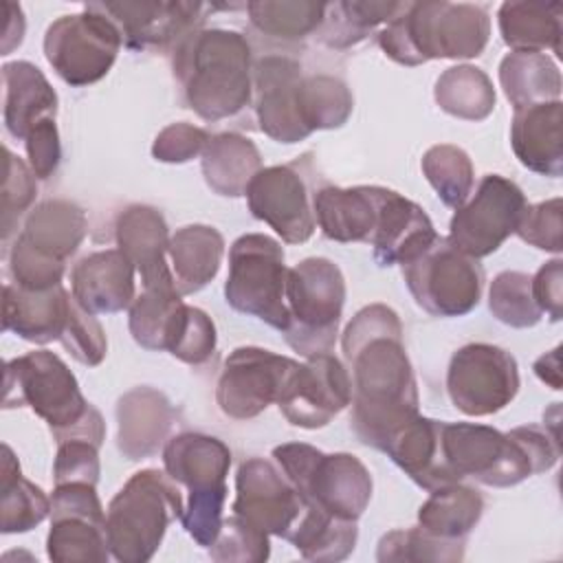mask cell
I'll list each match as a JSON object with an SVG mask.
<instances>
[{"mask_svg": "<svg viewBox=\"0 0 563 563\" xmlns=\"http://www.w3.org/2000/svg\"><path fill=\"white\" fill-rule=\"evenodd\" d=\"M341 347L352 369L350 427L365 446L383 451L418 416L420 402L396 310L385 303L361 308L345 325Z\"/></svg>", "mask_w": 563, "mask_h": 563, "instance_id": "cell-1", "label": "cell"}, {"mask_svg": "<svg viewBox=\"0 0 563 563\" xmlns=\"http://www.w3.org/2000/svg\"><path fill=\"white\" fill-rule=\"evenodd\" d=\"M172 53V68L183 101L200 119H229L251 106V46L240 31L196 29Z\"/></svg>", "mask_w": 563, "mask_h": 563, "instance_id": "cell-2", "label": "cell"}, {"mask_svg": "<svg viewBox=\"0 0 563 563\" xmlns=\"http://www.w3.org/2000/svg\"><path fill=\"white\" fill-rule=\"evenodd\" d=\"M490 35L484 7L471 2H402L396 18L378 33L389 59L420 66L431 59H471L482 55Z\"/></svg>", "mask_w": 563, "mask_h": 563, "instance_id": "cell-3", "label": "cell"}, {"mask_svg": "<svg viewBox=\"0 0 563 563\" xmlns=\"http://www.w3.org/2000/svg\"><path fill=\"white\" fill-rule=\"evenodd\" d=\"M4 407H29L40 416L53 440L81 438L101 446L106 422L84 398L75 374L48 350H33L4 365Z\"/></svg>", "mask_w": 563, "mask_h": 563, "instance_id": "cell-4", "label": "cell"}, {"mask_svg": "<svg viewBox=\"0 0 563 563\" xmlns=\"http://www.w3.org/2000/svg\"><path fill=\"white\" fill-rule=\"evenodd\" d=\"M183 495L167 471H136L110 499L106 534L121 563H145L163 543L172 521L183 517Z\"/></svg>", "mask_w": 563, "mask_h": 563, "instance_id": "cell-5", "label": "cell"}, {"mask_svg": "<svg viewBox=\"0 0 563 563\" xmlns=\"http://www.w3.org/2000/svg\"><path fill=\"white\" fill-rule=\"evenodd\" d=\"M163 466L176 484L189 490V501L180 517L185 532L198 545L209 548L220 532L229 493V446L213 435L185 431L163 446Z\"/></svg>", "mask_w": 563, "mask_h": 563, "instance_id": "cell-6", "label": "cell"}, {"mask_svg": "<svg viewBox=\"0 0 563 563\" xmlns=\"http://www.w3.org/2000/svg\"><path fill=\"white\" fill-rule=\"evenodd\" d=\"M282 473L290 479L306 508L358 521L372 499V475L352 453H323L306 442L273 449Z\"/></svg>", "mask_w": 563, "mask_h": 563, "instance_id": "cell-7", "label": "cell"}, {"mask_svg": "<svg viewBox=\"0 0 563 563\" xmlns=\"http://www.w3.org/2000/svg\"><path fill=\"white\" fill-rule=\"evenodd\" d=\"M345 303V277L328 257H306L286 277V343L301 356L332 352Z\"/></svg>", "mask_w": 563, "mask_h": 563, "instance_id": "cell-8", "label": "cell"}, {"mask_svg": "<svg viewBox=\"0 0 563 563\" xmlns=\"http://www.w3.org/2000/svg\"><path fill=\"white\" fill-rule=\"evenodd\" d=\"M284 249L264 233H244L229 249V275L224 282L227 303L271 328H288Z\"/></svg>", "mask_w": 563, "mask_h": 563, "instance_id": "cell-9", "label": "cell"}, {"mask_svg": "<svg viewBox=\"0 0 563 563\" xmlns=\"http://www.w3.org/2000/svg\"><path fill=\"white\" fill-rule=\"evenodd\" d=\"M314 191L317 172L312 154L306 152L292 163L262 167L244 196L253 218L266 222L286 244H301L317 229Z\"/></svg>", "mask_w": 563, "mask_h": 563, "instance_id": "cell-10", "label": "cell"}, {"mask_svg": "<svg viewBox=\"0 0 563 563\" xmlns=\"http://www.w3.org/2000/svg\"><path fill=\"white\" fill-rule=\"evenodd\" d=\"M442 453L453 475L473 477L484 486L508 488L537 475L523 444L508 431L475 422L442 420Z\"/></svg>", "mask_w": 563, "mask_h": 563, "instance_id": "cell-11", "label": "cell"}, {"mask_svg": "<svg viewBox=\"0 0 563 563\" xmlns=\"http://www.w3.org/2000/svg\"><path fill=\"white\" fill-rule=\"evenodd\" d=\"M405 284L416 303L433 317H464L482 299L484 268L446 238L402 264Z\"/></svg>", "mask_w": 563, "mask_h": 563, "instance_id": "cell-12", "label": "cell"}, {"mask_svg": "<svg viewBox=\"0 0 563 563\" xmlns=\"http://www.w3.org/2000/svg\"><path fill=\"white\" fill-rule=\"evenodd\" d=\"M123 46L121 31L103 13L84 7L62 15L44 33V57L73 88L95 84L108 75Z\"/></svg>", "mask_w": 563, "mask_h": 563, "instance_id": "cell-13", "label": "cell"}, {"mask_svg": "<svg viewBox=\"0 0 563 563\" xmlns=\"http://www.w3.org/2000/svg\"><path fill=\"white\" fill-rule=\"evenodd\" d=\"M519 391L517 358L493 343H468L453 352L446 369V394L464 416H493Z\"/></svg>", "mask_w": 563, "mask_h": 563, "instance_id": "cell-14", "label": "cell"}, {"mask_svg": "<svg viewBox=\"0 0 563 563\" xmlns=\"http://www.w3.org/2000/svg\"><path fill=\"white\" fill-rule=\"evenodd\" d=\"M528 200L517 183L486 174L475 194L455 209L446 240L464 255L482 260L495 253L517 229Z\"/></svg>", "mask_w": 563, "mask_h": 563, "instance_id": "cell-15", "label": "cell"}, {"mask_svg": "<svg viewBox=\"0 0 563 563\" xmlns=\"http://www.w3.org/2000/svg\"><path fill=\"white\" fill-rule=\"evenodd\" d=\"M46 554L55 563H103L112 556L95 484H55Z\"/></svg>", "mask_w": 563, "mask_h": 563, "instance_id": "cell-16", "label": "cell"}, {"mask_svg": "<svg viewBox=\"0 0 563 563\" xmlns=\"http://www.w3.org/2000/svg\"><path fill=\"white\" fill-rule=\"evenodd\" d=\"M299 361L264 347H235L222 365L216 402L233 420H251L277 402L288 376Z\"/></svg>", "mask_w": 563, "mask_h": 563, "instance_id": "cell-17", "label": "cell"}, {"mask_svg": "<svg viewBox=\"0 0 563 563\" xmlns=\"http://www.w3.org/2000/svg\"><path fill=\"white\" fill-rule=\"evenodd\" d=\"M352 402V380L345 365L330 352L308 356L288 376L277 407L282 416L301 429L330 424Z\"/></svg>", "mask_w": 563, "mask_h": 563, "instance_id": "cell-18", "label": "cell"}, {"mask_svg": "<svg viewBox=\"0 0 563 563\" xmlns=\"http://www.w3.org/2000/svg\"><path fill=\"white\" fill-rule=\"evenodd\" d=\"M231 510L268 537L288 539L306 506L279 466L264 457H249L235 473V501Z\"/></svg>", "mask_w": 563, "mask_h": 563, "instance_id": "cell-19", "label": "cell"}, {"mask_svg": "<svg viewBox=\"0 0 563 563\" xmlns=\"http://www.w3.org/2000/svg\"><path fill=\"white\" fill-rule=\"evenodd\" d=\"M90 9L103 13L121 31L123 44L132 51L167 48L176 46L185 35L202 29L205 11L202 2H88Z\"/></svg>", "mask_w": 563, "mask_h": 563, "instance_id": "cell-20", "label": "cell"}, {"mask_svg": "<svg viewBox=\"0 0 563 563\" xmlns=\"http://www.w3.org/2000/svg\"><path fill=\"white\" fill-rule=\"evenodd\" d=\"M301 64L288 55H264L253 66V106L257 128L277 143H299L310 136L301 121Z\"/></svg>", "mask_w": 563, "mask_h": 563, "instance_id": "cell-21", "label": "cell"}, {"mask_svg": "<svg viewBox=\"0 0 563 563\" xmlns=\"http://www.w3.org/2000/svg\"><path fill=\"white\" fill-rule=\"evenodd\" d=\"M117 249L134 264L143 288L176 286L169 266V229L163 213L150 205L125 207L114 222Z\"/></svg>", "mask_w": 563, "mask_h": 563, "instance_id": "cell-22", "label": "cell"}, {"mask_svg": "<svg viewBox=\"0 0 563 563\" xmlns=\"http://www.w3.org/2000/svg\"><path fill=\"white\" fill-rule=\"evenodd\" d=\"M438 240L431 218L420 205L383 187L376 231L369 240L378 266L407 264Z\"/></svg>", "mask_w": 563, "mask_h": 563, "instance_id": "cell-23", "label": "cell"}, {"mask_svg": "<svg viewBox=\"0 0 563 563\" xmlns=\"http://www.w3.org/2000/svg\"><path fill=\"white\" fill-rule=\"evenodd\" d=\"M174 420L176 411L163 391L134 387L117 402V449L132 462L147 460L167 444Z\"/></svg>", "mask_w": 563, "mask_h": 563, "instance_id": "cell-24", "label": "cell"}, {"mask_svg": "<svg viewBox=\"0 0 563 563\" xmlns=\"http://www.w3.org/2000/svg\"><path fill=\"white\" fill-rule=\"evenodd\" d=\"M134 264L119 249L90 253L70 271V295L95 317L128 310L134 301Z\"/></svg>", "mask_w": 563, "mask_h": 563, "instance_id": "cell-25", "label": "cell"}, {"mask_svg": "<svg viewBox=\"0 0 563 563\" xmlns=\"http://www.w3.org/2000/svg\"><path fill=\"white\" fill-rule=\"evenodd\" d=\"M383 187L321 185L314 191L312 207L321 233L334 242H367L378 222Z\"/></svg>", "mask_w": 563, "mask_h": 563, "instance_id": "cell-26", "label": "cell"}, {"mask_svg": "<svg viewBox=\"0 0 563 563\" xmlns=\"http://www.w3.org/2000/svg\"><path fill=\"white\" fill-rule=\"evenodd\" d=\"M563 103L545 101L515 110L510 145L519 163L541 176L559 178L563 172Z\"/></svg>", "mask_w": 563, "mask_h": 563, "instance_id": "cell-27", "label": "cell"}, {"mask_svg": "<svg viewBox=\"0 0 563 563\" xmlns=\"http://www.w3.org/2000/svg\"><path fill=\"white\" fill-rule=\"evenodd\" d=\"M440 435L442 420L418 413L387 440L383 453H387L420 488L431 493L440 486L460 482L444 462Z\"/></svg>", "mask_w": 563, "mask_h": 563, "instance_id": "cell-28", "label": "cell"}, {"mask_svg": "<svg viewBox=\"0 0 563 563\" xmlns=\"http://www.w3.org/2000/svg\"><path fill=\"white\" fill-rule=\"evenodd\" d=\"M70 301L73 295L62 284L48 290H26L15 284H4L2 330L37 345L59 341Z\"/></svg>", "mask_w": 563, "mask_h": 563, "instance_id": "cell-29", "label": "cell"}, {"mask_svg": "<svg viewBox=\"0 0 563 563\" xmlns=\"http://www.w3.org/2000/svg\"><path fill=\"white\" fill-rule=\"evenodd\" d=\"M2 86V121L13 139L24 141L42 119H55L57 92L35 64L26 59L7 62Z\"/></svg>", "mask_w": 563, "mask_h": 563, "instance_id": "cell-30", "label": "cell"}, {"mask_svg": "<svg viewBox=\"0 0 563 563\" xmlns=\"http://www.w3.org/2000/svg\"><path fill=\"white\" fill-rule=\"evenodd\" d=\"M86 231L88 218L79 205L64 198H51L26 213L18 240L37 253L66 264V260L77 253Z\"/></svg>", "mask_w": 563, "mask_h": 563, "instance_id": "cell-31", "label": "cell"}, {"mask_svg": "<svg viewBox=\"0 0 563 563\" xmlns=\"http://www.w3.org/2000/svg\"><path fill=\"white\" fill-rule=\"evenodd\" d=\"M200 167L205 183L218 196L240 198L246 194L249 183L262 169V154L257 145L238 132H220L209 136Z\"/></svg>", "mask_w": 563, "mask_h": 563, "instance_id": "cell-32", "label": "cell"}, {"mask_svg": "<svg viewBox=\"0 0 563 563\" xmlns=\"http://www.w3.org/2000/svg\"><path fill=\"white\" fill-rule=\"evenodd\" d=\"M224 238L216 227L187 224L169 238V264L176 290L194 295L202 290L220 271Z\"/></svg>", "mask_w": 563, "mask_h": 563, "instance_id": "cell-33", "label": "cell"}, {"mask_svg": "<svg viewBox=\"0 0 563 563\" xmlns=\"http://www.w3.org/2000/svg\"><path fill=\"white\" fill-rule=\"evenodd\" d=\"M561 2L510 0L497 11L499 33L508 48L521 53L561 55Z\"/></svg>", "mask_w": 563, "mask_h": 563, "instance_id": "cell-34", "label": "cell"}, {"mask_svg": "<svg viewBox=\"0 0 563 563\" xmlns=\"http://www.w3.org/2000/svg\"><path fill=\"white\" fill-rule=\"evenodd\" d=\"M499 84L506 99L515 110L559 101L561 99V70L545 53H508L499 64Z\"/></svg>", "mask_w": 563, "mask_h": 563, "instance_id": "cell-35", "label": "cell"}, {"mask_svg": "<svg viewBox=\"0 0 563 563\" xmlns=\"http://www.w3.org/2000/svg\"><path fill=\"white\" fill-rule=\"evenodd\" d=\"M482 515V493L473 486L455 482L431 490L429 499L418 508V526L440 539L466 541Z\"/></svg>", "mask_w": 563, "mask_h": 563, "instance_id": "cell-36", "label": "cell"}, {"mask_svg": "<svg viewBox=\"0 0 563 563\" xmlns=\"http://www.w3.org/2000/svg\"><path fill=\"white\" fill-rule=\"evenodd\" d=\"M0 493V530L4 534L29 532L51 515V497L22 475L20 462L9 444H2Z\"/></svg>", "mask_w": 563, "mask_h": 563, "instance_id": "cell-37", "label": "cell"}, {"mask_svg": "<svg viewBox=\"0 0 563 563\" xmlns=\"http://www.w3.org/2000/svg\"><path fill=\"white\" fill-rule=\"evenodd\" d=\"M433 97L442 112L464 121H484L497 101L490 77L471 64L446 68L435 81Z\"/></svg>", "mask_w": 563, "mask_h": 563, "instance_id": "cell-38", "label": "cell"}, {"mask_svg": "<svg viewBox=\"0 0 563 563\" xmlns=\"http://www.w3.org/2000/svg\"><path fill=\"white\" fill-rule=\"evenodd\" d=\"M356 537V521L306 508L286 541L308 561H343L354 552Z\"/></svg>", "mask_w": 563, "mask_h": 563, "instance_id": "cell-39", "label": "cell"}, {"mask_svg": "<svg viewBox=\"0 0 563 563\" xmlns=\"http://www.w3.org/2000/svg\"><path fill=\"white\" fill-rule=\"evenodd\" d=\"M400 7L402 2H328L317 35L330 48H350L363 42L378 24L396 18Z\"/></svg>", "mask_w": 563, "mask_h": 563, "instance_id": "cell-40", "label": "cell"}, {"mask_svg": "<svg viewBox=\"0 0 563 563\" xmlns=\"http://www.w3.org/2000/svg\"><path fill=\"white\" fill-rule=\"evenodd\" d=\"M183 303V295L176 290V286L143 288V292L134 297L130 306L128 325L132 339L145 350H167V341Z\"/></svg>", "mask_w": 563, "mask_h": 563, "instance_id": "cell-41", "label": "cell"}, {"mask_svg": "<svg viewBox=\"0 0 563 563\" xmlns=\"http://www.w3.org/2000/svg\"><path fill=\"white\" fill-rule=\"evenodd\" d=\"M328 2L314 0H255L246 4L251 24L277 40H303L317 33Z\"/></svg>", "mask_w": 563, "mask_h": 563, "instance_id": "cell-42", "label": "cell"}, {"mask_svg": "<svg viewBox=\"0 0 563 563\" xmlns=\"http://www.w3.org/2000/svg\"><path fill=\"white\" fill-rule=\"evenodd\" d=\"M299 110L310 134L317 130H336L350 119L354 97L347 84L339 77L303 75L299 86Z\"/></svg>", "mask_w": 563, "mask_h": 563, "instance_id": "cell-43", "label": "cell"}, {"mask_svg": "<svg viewBox=\"0 0 563 563\" xmlns=\"http://www.w3.org/2000/svg\"><path fill=\"white\" fill-rule=\"evenodd\" d=\"M420 167L424 178L446 207L457 209L473 194L475 169L471 156L462 147L451 143L433 145L424 152Z\"/></svg>", "mask_w": 563, "mask_h": 563, "instance_id": "cell-44", "label": "cell"}, {"mask_svg": "<svg viewBox=\"0 0 563 563\" xmlns=\"http://www.w3.org/2000/svg\"><path fill=\"white\" fill-rule=\"evenodd\" d=\"M466 541H449L429 534L420 526L407 530H389L380 537L376 559L378 561H440L455 563L464 559Z\"/></svg>", "mask_w": 563, "mask_h": 563, "instance_id": "cell-45", "label": "cell"}, {"mask_svg": "<svg viewBox=\"0 0 563 563\" xmlns=\"http://www.w3.org/2000/svg\"><path fill=\"white\" fill-rule=\"evenodd\" d=\"M528 273L504 271L490 282L488 308L493 317L510 328H532L541 321L543 312L539 310Z\"/></svg>", "mask_w": 563, "mask_h": 563, "instance_id": "cell-46", "label": "cell"}, {"mask_svg": "<svg viewBox=\"0 0 563 563\" xmlns=\"http://www.w3.org/2000/svg\"><path fill=\"white\" fill-rule=\"evenodd\" d=\"M216 343L218 334L211 317L196 306L183 303L167 352L187 365H202L213 356Z\"/></svg>", "mask_w": 563, "mask_h": 563, "instance_id": "cell-47", "label": "cell"}, {"mask_svg": "<svg viewBox=\"0 0 563 563\" xmlns=\"http://www.w3.org/2000/svg\"><path fill=\"white\" fill-rule=\"evenodd\" d=\"M209 556L220 563H262L271 556L268 534L240 515H231L222 519L220 532L209 545Z\"/></svg>", "mask_w": 563, "mask_h": 563, "instance_id": "cell-48", "label": "cell"}, {"mask_svg": "<svg viewBox=\"0 0 563 563\" xmlns=\"http://www.w3.org/2000/svg\"><path fill=\"white\" fill-rule=\"evenodd\" d=\"M7 176L2 187V240L9 242L13 229L22 220L37 196V176L20 156L4 147Z\"/></svg>", "mask_w": 563, "mask_h": 563, "instance_id": "cell-49", "label": "cell"}, {"mask_svg": "<svg viewBox=\"0 0 563 563\" xmlns=\"http://www.w3.org/2000/svg\"><path fill=\"white\" fill-rule=\"evenodd\" d=\"M59 343L77 363L88 367L99 365L108 352V339L101 323L95 314L86 312L75 299L70 301L66 328L59 336Z\"/></svg>", "mask_w": 563, "mask_h": 563, "instance_id": "cell-50", "label": "cell"}, {"mask_svg": "<svg viewBox=\"0 0 563 563\" xmlns=\"http://www.w3.org/2000/svg\"><path fill=\"white\" fill-rule=\"evenodd\" d=\"M7 264L11 273V284L26 288V290H48L62 284L64 277V262H57L53 257H46L18 238L13 240L9 253H7Z\"/></svg>", "mask_w": 563, "mask_h": 563, "instance_id": "cell-51", "label": "cell"}, {"mask_svg": "<svg viewBox=\"0 0 563 563\" xmlns=\"http://www.w3.org/2000/svg\"><path fill=\"white\" fill-rule=\"evenodd\" d=\"M561 198H550L537 205H526L519 224L515 233L530 246L548 251V253H561L563 240V220H561Z\"/></svg>", "mask_w": 563, "mask_h": 563, "instance_id": "cell-52", "label": "cell"}, {"mask_svg": "<svg viewBox=\"0 0 563 563\" xmlns=\"http://www.w3.org/2000/svg\"><path fill=\"white\" fill-rule=\"evenodd\" d=\"M101 464H99V444L81 438L64 440L57 444V455L53 462V479L55 484L68 482H99Z\"/></svg>", "mask_w": 563, "mask_h": 563, "instance_id": "cell-53", "label": "cell"}, {"mask_svg": "<svg viewBox=\"0 0 563 563\" xmlns=\"http://www.w3.org/2000/svg\"><path fill=\"white\" fill-rule=\"evenodd\" d=\"M207 141L209 132L198 125H191L187 121L169 123L156 134L152 143V156L161 163H189L191 158L202 154Z\"/></svg>", "mask_w": 563, "mask_h": 563, "instance_id": "cell-54", "label": "cell"}, {"mask_svg": "<svg viewBox=\"0 0 563 563\" xmlns=\"http://www.w3.org/2000/svg\"><path fill=\"white\" fill-rule=\"evenodd\" d=\"M29 167L42 180L51 178L62 161V143L55 119H42L24 139Z\"/></svg>", "mask_w": 563, "mask_h": 563, "instance_id": "cell-55", "label": "cell"}, {"mask_svg": "<svg viewBox=\"0 0 563 563\" xmlns=\"http://www.w3.org/2000/svg\"><path fill=\"white\" fill-rule=\"evenodd\" d=\"M532 297L541 312H545L552 321H561L563 317V260L554 257L545 262L532 277Z\"/></svg>", "mask_w": 563, "mask_h": 563, "instance_id": "cell-56", "label": "cell"}, {"mask_svg": "<svg viewBox=\"0 0 563 563\" xmlns=\"http://www.w3.org/2000/svg\"><path fill=\"white\" fill-rule=\"evenodd\" d=\"M2 11L7 18V26L2 31V55H9L15 46L22 44L24 37V13L15 2H2Z\"/></svg>", "mask_w": 563, "mask_h": 563, "instance_id": "cell-57", "label": "cell"}, {"mask_svg": "<svg viewBox=\"0 0 563 563\" xmlns=\"http://www.w3.org/2000/svg\"><path fill=\"white\" fill-rule=\"evenodd\" d=\"M559 352H561V347H554V350L541 354V356L534 361V365H532L534 374H537L548 387H552V389H556V391L561 389V361H559Z\"/></svg>", "mask_w": 563, "mask_h": 563, "instance_id": "cell-58", "label": "cell"}]
</instances>
